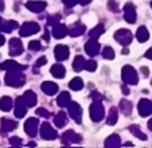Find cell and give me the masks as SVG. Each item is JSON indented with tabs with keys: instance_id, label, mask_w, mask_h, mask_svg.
<instances>
[{
	"instance_id": "27",
	"label": "cell",
	"mask_w": 152,
	"mask_h": 148,
	"mask_svg": "<svg viewBox=\"0 0 152 148\" xmlns=\"http://www.w3.org/2000/svg\"><path fill=\"white\" fill-rule=\"evenodd\" d=\"M70 103H72V98H70V94L67 93V92H62V93L58 96V98H57V104L61 106V108L67 106Z\"/></svg>"
},
{
	"instance_id": "3",
	"label": "cell",
	"mask_w": 152,
	"mask_h": 148,
	"mask_svg": "<svg viewBox=\"0 0 152 148\" xmlns=\"http://www.w3.org/2000/svg\"><path fill=\"white\" fill-rule=\"evenodd\" d=\"M89 113H90V119L94 122H98L104 119V116H105V109H104V105L101 104V101H93V104L90 105Z\"/></svg>"
},
{
	"instance_id": "46",
	"label": "cell",
	"mask_w": 152,
	"mask_h": 148,
	"mask_svg": "<svg viewBox=\"0 0 152 148\" xmlns=\"http://www.w3.org/2000/svg\"><path fill=\"white\" fill-rule=\"evenodd\" d=\"M121 90H123V93L125 94H129V89H128V86H126V84H124V85H121Z\"/></svg>"
},
{
	"instance_id": "38",
	"label": "cell",
	"mask_w": 152,
	"mask_h": 148,
	"mask_svg": "<svg viewBox=\"0 0 152 148\" xmlns=\"http://www.w3.org/2000/svg\"><path fill=\"white\" fill-rule=\"evenodd\" d=\"M37 114L38 116H40V117H45V119H49V117L53 116L51 112H49L47 109H45V108H38L37 109Z\"/></svg>"
},
{
	"instance_id": "6",
	"label": "cell",
	"mask_w": 152,
	"mask_h": 148,
	"mask_svg": "<svg viewBox=\"0 0 152 148\" xmlns=\"http://www.w3.org/2000/svg\"><path fill=\"white\" fill-rule=\"evenodd\" d=\"M38 128H39V121H38V119H35V117H31V119H28L24 122V132H26L30 137L37 136Z\"/></svg>"
},
{
	"instance_id": "28",
	"label": "cell",
	"mask_w": 152,
	"mask_h": 148,
	"mask_svg": "<svg viewBox=\"0 0 152 148\" xmlns=\"http://www.w3.org/2000/svg\"><path fill=\"white\" fill-rule=\"evenodd\" d=\"M54 124L58 128H63V127L67 124V116L65 112H59L57 116L54 117Z\"/></svg>"
},
{
	"instance_id": "55",
	"label": "cell",
	"mask_w": 152,
	"mask_h": 148,
	"mask_svg": "<svg viewBox=\"0 0 152 148\" xmlns=\"http://www.w3.org/2000/svg\"><path fill=\"white\" fill-rule=\"evenodd\" d=\"M151 85H152V81H151Z\"/></svg>"
},
{
	"instance_id": "10",
	"label": "cell",
	"mask_w": 152,
	"mask_h": 148,
	"mask_svg": "<svg viewBox=\"0 0 152 148\" xmlns=\"http://www.w3.org/2000/svg\"><path fill=\"white\" fill-rule=\"evenodd\" d=\"M124 19L128 23L133 24L136 23V19H137V14H136V8L133 6V3H126L125 7H124Z\"/></svg>"
},
{
	"instance_id": "39",
	"label": "cell",
	"mask_w": 152,
	"mask_h": 148,
	"mask_svg": "<svg viewBox=\"0 0 152 148\" xmlns=\"http://www.w3.org/2000/svg\"><path fill=\"white\" fill-rule=\"evenodd\" d=\"M108 8L110 12H118V3L116 0H108Z\"/></svg>"
},
{
	"instance_id": "53",
	"label": "cell",
	"mask_w": 152,
	"mask_h": 148,
	"mask_svg": "<svg viewBox=\"0 0 152 148\" xmlns=\"http://www.w3.org/2000/svg\"><path fill=\"white\" fill-rule=\"evenodd\" d=\"M128 53H129L128 48H124V50H123V54H128Z\"/></svg>"
},
{
	"instance_id": "18",
	"label": "cell",
	"mask_w": 152,
	"mask_h": 148,
	"mask_svg": "<svg viewBox=\"0 0 152 148\" xmlns=\"http://www.w3.org/2000/svg\"><path fill=\"white\" fill-rule=\"evenodd\" d=\"M0 69H1V70H6V71H8V70H24L26 66L20 65V63L15 62V61H12V59H8V61H4L3 63H0Z\"/></svg>"
},
{
	"instance_id": "22",
	"label": "cell",
	"mask_w": 152,
	"mask_h": 148,
	"mask_svg": "<svg viewBox=\"0 0 152 148\" xmlns=\"http://www.w3.org/2000/svg\"><path fill=\"white\" fill-rule=\"evenodd\" d=\"M23 101L28 108H32V106L37 105L38 103V98H37V94L34 93L32 90H27L26 93L23 94Z\"/></svg>"
},
{
	"instance_id": "32",
	"label": "cell",
	"mask_w": 152,
	"mask_h": 148,
	"mask_svg": "<svg viewBox=\"0 0 152 148\" xmlns=\"http://www.w3.org/2000/svg\"><path fill=\"white\" fill-rule=\"evenodd\" d=\"M69 88L72 89V90H81V89L83 88V81H82V78L74 77V78H73V80L69 82Z\"/></svg>"
},
{
	"instance_id": "2",
	"label": "cell",
	"mask_w": 152,
	"mask_h": 148,
	"mask_svg": "<svg viewBox=\"0 0 152 148\" xmlns=\"http://www.w3.org/2000/svg\"><path fill=\"white\" fill-rule=\"evenodd\" d=\"M121 78H123L124 84L126 85H136L139 82V75L137 71L129 65H125L121 70Z\"/></svg>"
},
{
	"instance_id": "31",
	"label": "cell",
	"mask_w": 152,
	"mask_h": 148,
	"mask_svg": "<svg viewBox=\"0 0 152 148\" xmlns=\"http://www.w3.org/2000/svg\"><path fill=\"white\" fill-rule=\"evenodd\" d=\"M104 31H105V29H104L102 24H97V26L93 27L89 31V37L92 38V39H97L98 37H101V35L104 34Z\"/></svg>"
},
{
	"instance_id": "41",
	"label": "cell",
	"mask_w": 152,
	"mask_h": 148,
	"mask_svg": "<svg viewBox=\"0 0 152 148\" xmlns=\"http://www.w3.org/2000/svg\"><path fill=\"white\" fill-rule=\"evenodd\" d=\"M59 19H61V15H51V16H49L47 24H49V26H54V24H57V23L59 22Z\"/></svg>"
},
{
	"instance_id": "24",
	"label": "cell",
	"mask_w": 152,
	"mask_h": 148,
	"mask_svg": "<svg viewBox=\"0 0 152 148\" xmlns=\"http://www.w3.org/2000/svg\"><path fill=\"white\" fill-rule=\"evenodd\" d=\"M51 74L54 75L55 78H63L66 75V69L62 63H55V65L51 66Z\"/></svg>"
},
{
	"instance_id": "54",
	"label": "cell",
	"mask_w": 152,
	"mask_h": 148,
	"mask_svg": "<svg viewBox=\"0 0 152 148\" xmlns=\"http://www.w3.org/2000/svg\"><path fill=\"white\" fill-rule=\"evenodd\" d=\"M28 145H30V147H34L35 143H34V141H31V143H28Z\"/></svg>"
},
{
	"instance_id": "21",
	"label": "cell",
	"mask_w": 152,
	"mask_h": 148,
	"mask_svg": "<svg viewBox=\"0 0 152 148\" xmlns=\"http://www.w3.org/2000/svg\"><path fill=\"white\" fill-rule=\"evenodd\" d=\"M18 27H19V24L15 20H0V31L3 32H12Z\"/></svg>"
},
{
	"instance_id": "11",
	"label": "cell",
	"mask_w": 152,
	"mask_h": 148,
	"mask_svg": "<svg viewBox=\"0 0 152 148\" xmlns=\"http://www.w3.org/2000/svg\"><path fill=\"white\" fill-rule=\"evenodd\" d=\"M69 53H70L69 47L65 45H58V46H55V48H54V55L58 62H62V61L67 59V58H69Z\"/></svg>"
},
{
	"instance_id": "23",
	"label": "cell",
	"mask_w": 152,
	"mask_h": 148,
	"mask_svg": "<svg viewBox=\"0 0 152 148\" xmlns=\"http://www.w3.org/2000/svg\"><path fill=\"white\" fill-rule=\"evenodd\" d=\"M18 127V122L14 121V120L11 119H1V131L4 132V133H7V132H11V131H15Z\"/></svg>"
},
{
	"instance_id": "12",
	"label": "cell",
	"mask_w": 152,
	"mask_h": 148,
	"mask_svg": "<svg viewBox=\"0 0 152 148\" xmlns=\"http://www.w3.org/2000/svg\"><path fill=\"white\" fill-rule=\"evenodd\" d=\"M81 140H82V137H81V135L75 133L74 131H72V129H69V131H66L65 133L62 135V143L63 144H72V143H80Z\"/></svg>"
},
{
	"instance_id": "7",
	"label": "cell",
	"mask_w": 152,
	"mask_h": 148,
	"mask_svg": "<svg viewBox=\"0 0 152 148\" xmlns=\"http://www.w3.org/2000/svg\"><path fill=\"white\" fill-rule=\"evenodd\" d=\"M40 136L45 140H55L58 137L57 131L50 125L49 122H43L40 125Z\"/></svg>"
},
{
	"instance_id": "52",
	"label": "cell",
	"mask_w": 152,
	"mask_h": 148,
	"mask_svg": "<svg viewBox=\"0 0 152 148\" xmlns=\"http://www.w3.org/2000/svg\"><path fill=\"white\" fill-rule=\"evenodd\" d=\"M148 129H149V131L152 132V119H151V120H149V121H148Z\"/></svg>"
},
{
	"instance_id": "29",
	"label": "cell",
	"mask_w": 152,
	"mask_h": 148,
	"mask_svg": "<svg viewBox=\"0 0 152 148\" xmlns=\"http://www.w3.org/2000/svg\"><path fill=\"white\" fill-rule=\"evenodd\" d=\"M136 38H137V40L140 43L147 42V40H148V38H149V32H148V30H147V27H144V26L139 27L137 32H136Z\"/></svg>"
},
{
	"instance_id": "40",
	"label": "cell",
	"mask_w": 152,
	"mask_h": 148,
	"mask_svg": "<svg viewBox=\"0 0 152 148\" xmlns=\"http://www.w3.org/2000/svg\"><path fill=\"white\" fill-rule=\"evenodd\" d=\"M85 69H86V70H88V71H94L96 69H97V62H96V61H93V59H90V61H86Z\"/></svg>"
},
{
	"instance_id": "16",
	"label": "cell",
	"mask_w": 152,
	"mask_h": 148,
	"mask_svg": "<svg viewBox=\"0 0 152 148\" xmlns=\"http://www.w3.org/2000/svg\"><path fill=\"white\" fill-rule=\"evenodd\" d=\"M26 7L31 12L39 14V12L45 11V8L47 7V3L46 1H42V0H32V1H28V3L26 4Z\"/></svg>"
},
{
	"instance_id": "33",
	"label": "cell",
	"mask_w": 152,
	"mask_h": 148,
	"mask_svg": "<svg viewBox=\"0 0 152 148\" xmlns=\"http://www.w3.org/2000/svg\"><path fill=\"white\" fill-rule=\"evenodd\" d=\"M117 119H118V114H117V109L116 108H112L108 114V119H106V124L108 125H115L117 122Z\"/></svg>"
},
{
	"instance_id": "49",
	"label": "cell",
	"mask_w": 152,
	"mask_h": 148,
	"mask_svg": "<svg viewBox=\"0 0 152 148\" xmlns=\"http://www.w3.org/2000/svg\"><path fill=\"white\" fill-rule=\"evenodd\" d=\"M92 0H80V4H82V6H86V4H89Z\"/></svg>"
},
{
	"instance_id": "45",
	"label": "cell",
	"mask_w": 152,
	"mask_h": 148,
	"mask_svg": "<svg viewBox=\"0 0 152 148\" xmlns=\"http://www.w3.org/2000/svg\"><path fill=\"white\" fill-rule=\"evenodd\" d=\"M90 97H92L94 101H102V96H101L100 93H97V92H93V93L90 94Z\"/></svg>"
},
{
	"instance_id": "20",
	"label": "cell",
	"mask_w": 152,
	"mask_h": 148,
	"mask_svg": "<svg viewBox=\"0 0 152 148\" xmlns=\"http://www.w3.org/2000/svg\"><path fill=\"white\" fill-rule=\"evenodd\" d=\"M40 89L47 96H54L55 93L58 92V85L55 82H51V81H46V82H43L40 85Z\"/></svg>"
},
{
	"instance_id": "15",
	"label": "cell",
	"mask_w": 152,
	"mask_h": 148,
	"mask_svg": "<svg viewBox=\"0 0 152 148\" xmlns=\"http://www.w3.org/2000/svg\"><path fill=\"white\" fill-rule=\"evenodd\" d=\"M100 48H101L100 43L96 39H92V38H90V40H88L85 45V51H86V54H89L90 57L97 55L98 53H100Z\"/></svg>"
},
{
	"instance_id": "56",
	"label": "cell",
	"mask_w": 152,
	"mask_h": 148,
	"mask_svg": "<svg viewBox=\"0 0 152 148\" xmlns=\"http://www.w3.org/2000/svg\"><path fill=\"white\" fill-rule=\"evenodd\" d=\"M151 7H152V3H151Z\"/></svg>"
},
{
	"instance_id": "26",
	"label": "cell",
	"mask_w": 152,
	"mask_h": 148,
	"mask_svg": "<svg viewBox=\"0 0 152 148\" xmlns=\"http://www.w3.org/2000/svg\"><path fill=\"white\" fill-rule=\"evenodd\" d=\"M120 144H121V139L118 135H110V136L105 140V147H108V148L120 147Z\"/></svg>"
},
{
	"instance_id": "4",
	"label": "cell",
	"mask_w": 152,
	"mask_h": 148,
	"mask_svg": "<svg viewBox=\"0 0 152 148\" xmlns=\"http://www.w3.org/2000/svg\"><path fill=\"white\" fill-rule=\"evenodd\" d=\"M132 32L126 29H120L115 32V39L117 43H120L121 46H128L132 42Z\"/></svg>"
},
{
	"instance_id": "25",
	"label": "cell",
	"mask_w": 152,
	"mask_h": 148,
	"mask_svg": "<svg viewBox=\"0 0 152 148\" xmlns=\"http://www.w3.org/2000/svg\"><path fill=\"white\" fill-rule=\"evenodd\" d=\"M12 106H14V101H12L11 97L4 96V97L0 98V111L8 112V111L12 109Z\"/></svg>"
},
{
	"instance_id": "34",
	"label": "cell",
	"mask_w": 152,
	"mask_h": 148,
	"mask_svg": "<svg viewBox=\"0 0 152 148\" xmlns=\"http://www.w3.org/2000/svg\"><path fill=\"white\" fill-rule=\"evenodd\" d=\"M120 111L123 112L124 114H131V112H132V104L129 103V101H126V100H121L120 101Z\"/></svg>"
},
{
	"instance_id": "8",
	"label": "cell",
	"mask_w": 152,
	"mask_h": 148,
	"mask_svg": "<svg viewBox=\"0 0 152 148\" xmlns=\"http://www.w3.org/2000/svg\"><path fill=\"white\" fill-rule=\"evenodd\" d=\"M67 109H69V114L72 116V119L74 120L75 122L81 124V121H82V108L80 106V104L72 101V103L67 105Z\"/></svg>"
},
{
	"instance_id": "51",
	"label": "cell",
	"mask_w": 152,
	"mask_h": 148,
	"mask_svg": "<svg viewBox=\"0 0 152 148\" xmlns=\"http://www.w3.org/2000/svg\"><path fill=\"white\" fill-rule=\"evenodd\" d=\"M4 10V0H0V12Z\"/></svg>"
},
{
	"instance_id": "35",
	"label": "cell",
	"mask_w": 152,
	"mask_h": 148,
	"mask_svg": "<svg viewBox=\"0 0 152 148\" xmlns=\"http://www.w3.org/2000/svg\"><path fill=\"white\" fill-rule=\"evenodd\" d=\"M129 131L132 132V133L135 135L137 139L143 140V141H145V140H147V136L143 133V132H141V129H140V127H139V125H131V127H129Z\"/></svg>"
},
{
	"instance_id": "50",
	"label": "cell",
	"mask_w": 152,
	"mask_h": 148,
	"mask_svg": "<svg viewBox=\"0 0 152 148\" xmlns=\"http://www.w3.org/2000/svg\"><path fill=\"white\" fill-rule=\"evenodd\" d=\"M4 42H6V39H4V37L1 34H0V46H3Z\"/></svg>"
},
{
	"instance_id": "37",
	"label": "cell",
	"mask_w": 152,
	"mask_h": 148,
	"mask_svg": "<svg viewBox=\"0 0 152 148\" xmlns=\"http://www.w3.org/2000/svg\"><path fill=\"white\" fill-rule=\"evenodd\" d=\"M40 47H42V45H40L39 40H31V42L28 43V48L31 51H39Z\"/></svg>"
},
{
	"instance_id": "44",
	"label": "cell",
	"mask_w": 152,
	"mask_h": 148,
	"mask_svg": "<svg viewBox=\"0 0 152 148\" xmlns=\"http://www.w3.org/2000/svg\"><path fill=\"white\" fill-rule=\"evenodd\" d=\"M46 62H47V59H46V57H40L39 59L37 61V63H35V67H40V66H43V65H46Z\"/></svg>"
},
{
	"instance_id": "14",
	"label": "cell",
	"mask_w": 152,
	"mask_h": 148,
	"mask_svg": "<svg viewBox=\"0 0 152 148\" xmlns=\"http://www.w3.org/2000/svg\"><path fill=\"white\" fill-rule=\"evenodd\" d=\"M27 108H28V106L24 104L23 97H18L16 101H15V116H16L18 119L24 117L27 113Z\"/></svg>"
},
{
	"instance_id": "42",
	"label": "cell",
	"mask_w": 152,
	"mask_h": 148,
	"mask_svg": "<svg viewBox=\"0 0 152 148\" xmlns=\"http://www.w3.org/2000/svg\"><path fill=\"white\" fill-rule=\"evenodd\" d=\"M10 143H11V145H14V147H19V145L23 144V141H22V139L18 136H14L10 139Z\"/></svg>"
},
{
	"instance_id": "47",
	"label": "cell",
	"mask_w": 152,
	"mask_h": 148,
	"mask_svg": "<svg viewBox=\"0 0 152 148\" xmlns=\"http://www.w3.org/2000/svg\"><path fill=\"white\" fill-rule=\"evenodd\" d=\"M145 58H148V59H152V47L148 48L145 51Z\"/></svg>"
},
{
	"instance_id": "30",
	"label": "cell",
	"mask_w": 152,
	"mask_h": 148,
	"mask_svg": "<svg viewBox=\"0 0 152 148\" xmlns=\"http://www.w3.org/2000/svg\"><path fill=\"white\" fill-rule=\"evenodd\" d=\"M85 65H86V61L82 55H77V57L74 58V61H73V69H74L75 71L83 70V69H85Z\"/></svg>"
},
{
	"instance_id": "19",
	"label": "cell",
	"mask_w": 152,
	"mask_h": 148,
	"mask_svg": "<svg viewBox=\"0 0 152 148\" xmlns=\"http://www.w3.org/2000/svg\"><path fill=\"white\" fill-rule=\"evenodd\" d=\"M67 29H69V35L70 37L75 38V37H81V35L85 32L86 27L83 26L81 22H75L74 24H72V26L67 27Z\"/></svg>"
},
{
	"instance_id": "36",
	"label": "cell",
	"mask_w": 152,
	"mask_h": 148,
	"mask_svg": "<svg viewBox=\"0 0 152 148\" xmlns=\"http://www.w3.org/2000/svg\"><path fill=\"white\" fill-rule=\"evenodd\" d=\"M115 50H113L110 46H106V47H104L102 50V57L105 58V59H113L115 58Z\"/></svg>"
},
{
	"instance_id": "9",
	"label": "cell",
	"mask_w": 152,
	"mask_h": 148,
	"mask_svg": "<svg viewBox=\"0 0 152 148\" xmlns=\"http://www.w3.org/2000/svg\"><path fill=\"white\" fill-rule=\"evenodd\" d=\"M23 51H24V48H23L22 40L19 38H12L10 40V51H8L11 57H18V55H20Z\"/></svg>"
},
{
	"instance_id": "13",
	"label": "cell",
	"mask_w": 152,
	"mask_h": 148,
	"mask_svg": "<svg viewBox=\"0 0 152 148\" xmlns=\"http://www.w3.org/2000/svg\"><path fill=\"white\" fill-rule=\"evenodd\" d=\"M137 109H139V113H140L141 117H147L152 113V103L147 98H143V100L139 101V105H137Z\"/></svg>"
},
{
	"instance_id": "48",
	"label": "cell",
	"mask_w": 152,
	"mask_h": 148,
	"mask_svg": "<svg viewBox=\"0 0 152 148\" xmlns=\"http://www.w3.org/2000/svg\"><path fill=\"white\" fill-rule=\"evenodd\" d=\"M141 71H143L144 77H148V69H147V67H141Z\"/></svg>"
},
{
	"instance_id": "17",
	"label": "cell",
	"mask_w": 152,
	"mask_h": 148,
	"mask_svg": "<svg viewBox=\"0 0 152 148\" xmlns=\"http://www.w3.org/2000/svg\"><path fill=\"white\" fill-rule=\"evenodd\" d=\"M51 34H53V37L57 38V39H62L65 35L69 34V29H67L65 24H59V23H57V24L53 26Z\"/></svg>"
},
{
	"instance_id": "43",
	"label": "cell",
	"mask_w": 152,
	"mask_h": 148,
	"mask_svg": "<svg viewBox=\"0 0 152 148\" xmlns=\"http://www.w3.org/2000/svg\"><path fill=\"white\" fill-rule=\"evenodd\" d=\"M63 4L66 7H69V8H72L75 4H80V0H63Z\"/></svg>"
},
{
	"instance_id": "5",
	"label": "cell",
	"mask_w": 152,
	"mask_h": 148,
	"mask_svg": "<svg viewBox=\"0 0 152 148\" xmlns=\"http://www.w3.org/2000/svg\"><path fill=\"white\" fill-rule=\"evenodd\" d=\"M39 30H40V27L38 23L26 22L24 24H22V27H20V30H19V34H20V37H30V35H32V34L39 32Z\"/></svg>"
},
{
	"instance_id": "1",
	"label": "cell",
	"mask_w": 152,
	"mask_h": 148,
	"mask_svg": "<svg viewBox=\"0 0 152 148\" xmlns=\"http://www.w3.org/2000/svg\"><path fill=\"white\" fill-rule=\"evenodd\" d=\"M4 81L8 86L20 88L26 84V75L22 73V70H8V73L4 77Z\"/></svg>"
}]
</instances>
